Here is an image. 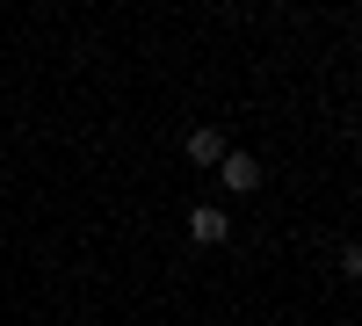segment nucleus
<instances>
[{"label":"nucleus","mask_w":362,"mask_h":326,"mask_svg":"<svg viewBox=\"0 0 362 326\" xmlns=\"http://www.w3.org/2000/svg\"><path fill=\"white\" fill-rule=\"evenodd\" d=\"M341 276H362V240H348V247H341Z\"/></svg>","instance_id":"nucleus-4"},{"label":"nucleus","mask_w":362,"mask_h":326,"mask_svg":"<svg viewBox=\"0 0 362 326\" xmlns=\"http://www.w3.org/2000/svg\"><path fill=\"white\" fill-rule=\"evenodd\" d=\"M189 240H196V247H225V240H232L225 203H196V211H189Z\"/></svg>","instance_id":"nucleus-1"},{"label":"nucleus","mask_w":362,"mask_h":326,"mask_svg":"<svg viewBox=\"0 0 362 326\" xmlns=\"http://www.w3.org/2000/svg\"><path fill=\"white\" fill-rule=\"evenodd\" d=\"M218 182H225V196H254L261 189V160L254 153H225L218 160Z\"/></svg>","instance_id":"nucleus-2"},{"label":"nucleus","mask_w":362,"mask_h":326,"mask_svg":"<svg viewBox=\"0 0 362 326\" xmlns=\"http://www.w3.org/2000/svg\"><path fill=\"white\" fill-rule=\"evenodd\" d=\"M181 153H189V160H196V167H218V160H225V153H232V145H225V138H218V124H196V131H189V138H181Z\"/></svg>","instance_id":"nucleus-3"}]
</instances>
